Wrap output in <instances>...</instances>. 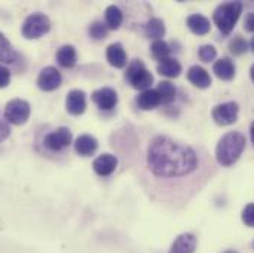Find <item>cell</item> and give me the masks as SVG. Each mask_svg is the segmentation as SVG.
<instances>
[{
	"mask_svg": "<svg viewBox=\"0 0 254 253\" xmlns=\"http://www.w3.org/2000/svg\"><path fill=\"white\" fill-rule=\"evenodd\" d=\"M126 79L134 89L142 90V92L151 89V84L154 83L152 74L140 60H133L127 65Z\"/></svg>",
	"mask_w": 254,
	"mask_h": 253,
	"instance_id": "5b68a950",
	"label": "cell"
},
{
	"mask_svg": "<svg viewBox=\"0 0 254 253\" xmlns=\"http://www.w3.org/2000/svg\"><path fill=\"white\" fill-rule=\"evenodd\" d=\"M136 104L140 110L143 111H149L157 108L158 105H161V98L157 92V89H148L139 93V96L136 98Z\"/></svg>",
	"mask_w": 254,
	"mask_h": 253,
	"instance_id": "2e32d148",
	"label": "cell"
},
{
	"mask_svg": "<svg viewBox=\"0 0 254 253\" xmlns=\"http://www.w3.org/2000/svg\"><path fill=\"white\" fill-rule=\"evenodd\" d=\"M187 77L190 83L198 87V89H207L211 86V77L208 74V71L199 65H192L190 67L188 73H187Z\"/></svg>",
	"mask_w": 254,
	"mask_h": 253,
	"instance_id": "5bb4252c",
	"label": "cell"
},
{
	"mask_svg": "<svg viewBox=\"0 0 254 253\" xmlns=\"http://www.w3.org/2000/svg\"><path fill=\"white\" fill-rule=\"evenodd\" d=\"M145 36L148 39H154V40H163L164 34H166V25L160 18H151L145 27H143Z\"/></svg>",
	"mask_w": 254,
	"mask_h": 253,
	"instance_id": "603a6c76",
	"label": "cell"
},
{
	"mask_svg": "<svg viewBox=\"0 0 254 253\" xmlns=\"http://www.w3.org/2000/svg\"><path fill=\"white\" fill-rule=\"evenodd\" d=\"M57 61L64 68H72L77 64V51L72 45H64L57 52Z\"/></svg>",
	"mask_w": 254,
	"mask_h": 253,
	"instance_id": "44dd1931",
	"label": "cell"
},
{
	"mask_svg": "<svg viewBox=\"0 0 254 253\" xmlns=\"http://www.w3.org/2000/svg\"><path fill=\"white\" fill-rule=\"evenodd\" d=\"M198 57L202 63L208 64L211 61L216 60L217 57V49L213 46V45H202L199 49H198Z\"/></svg>",
	"mask_w": 254,
	"mask_h": 253,
	"instance_id": "f1b7e54d",
	"label": "cell"
},
{
	"mask_svg": "<svg viewBox=\"0 0 254 253\" xmlns=\"http://www.w3.org/2000/svg\"><path fill=\"white\" fill-rule=\"evenodd\" d=\"M238 113H240L238 102L228 101V102L217 104L211 111V117L214 123L219 126H231L238 120Z\"/></svg>",
	"mask_w": 254,
	"mask_h": 253,
	"instance_id": "52a82bcc",
	"label": "cell"
},
{
	"mask_svg": "<svg viewBox=\"0 0 254 253\" xmlns=\"http://www.w3.org/2000/svg\"><path fill=\"white\" fill-rule=\"evenodd\" d=\"M89 36L95 40H102L108 36V27L104 22L96 21L89 27Z\"/></svg>",
	"mask_w": 254,
	"mask_h": 253,
	"instance_id": "83f0119b",
	"label": "cell"
},
{
	"mask_svg": "<svg viewBox=\"0 0 254 253\" xmlns=\"http://www.w3.org/2000/svg\"><path fill=\"white\" fill-rule=\"evenodd\" d=\"M111 147L136 175L142 188L160 201L188 200L205 185L214 168L202 150L133 125L114 130Z\"/></svg>",
	"mask_w": 254,
	"mask_h": 253,
	"instance_id": "6da1fadb",
	"label": "cell"
},
{
	"mask_svg": "<svg viewBox=\"0 0 254 253\" xmlns=\"http://www.w3.org/2000/svg\"><path fill=\"white\" fill-rule=\"evenodd\" d=\"M157 92L161 98V104H164V105H169V104L175 102V99H176V87L173 83H170L167 80H163L158 83Z\"/></svg>",
	"mask_w": 254,
	"mask_h": 253,
	"instance_id": "d4e9b609",
	"label": "cell"
},
{
	"mask_svg": "<svg viewBox=\"0 0 254 253\" xmlns=\"http://www.w3.org/2000/svg\"><path fill=\"white\" fill-rule=\"evenodd\" d=\"M31 114V105L25 99H12L4 107V120L9 125L21 126L27 123Z\"/></svg>",
	"mask_w": 254,
	"mask_h": 253,
	"instance_id": "8992f818",
	"label": "cell"
},
{
	"mask_svg": "<svg viewBox=\"0 0 254 253\" xmlns=\"http://www.w3.org/2000/svg\"><path fill=\"white\" fill-rule=\"evenodd\" d=\"M243 13V3L241 1H226L219 4L213 12V21L217 25L219 31L223 34H231L235 24L238 22Z\"/></svg>",
	"mask_w": 254,
	"mask_h": 253,
	"instance_id": "3957f363",
	"label": "cell"
},
{
	"mask_svg": "<svg viewBox=\"0 0 254 253\" xmlns=\"http://www.w3.org/2000/svg\"><path fill=\"white\" fill-rule=\"evenodd\" d=\"M98 139L92 135H80L75 142H74V148H75V153L78 156H83V157H89L92 156L96 150H98Z\"/></svg>",
	"mask_w": 254,
	"mask_h": 253,
	"instance_id": "9a60e30c",
	"label": "cell"
},
{
	"mask_svg": "<svg viewBox=\"0 0 254 253\" xmlns=\"http://www.w3.org/2000/svg\"><path fill=\"white\" fill-rule=\"evenodd\" d=\"M198 246V239L192 233H182L175 239L169 253H195Z\"/></svg>",
	"mask_w": 254,
	"mask_h": 253,
	"instance_id": "4fadbf2b",
	"label": "cell"
},
{
	"mask_svg": "<svg viewBox=\"0 0 254 253\" xmlns=\"http://www.w3.org/2000/svg\"><path fill=\"white\" fill-rule=\"evenodd\" d=\"M250 79H252V82L254 83V64L252 65V68H250Z\"/></svg>",
	"mask_w": 254,
	"mask_h": 253,
	"instance_id": "e575fe53",
	"label": "cell"
},
{
	"mask_svg": "<svg viewBox=\"0 0 254 253\" xmlns=\"http://www.w3.org/2000/svg\"><path fill=\"white\" fill-rule=\"evenodd\" d=\"M92 101L101 108V110H113L117 102H119V96L117 92L111 87H101L98 90H95L92 93Z\"/></svg>",
	"mask_w": 254,
	"mask_h": 253,
	"instance_id": "8fae6325",
	"label": "cell"
},
{
	"mask_svg": "<svg viewBox=\"0 0 254 253\" xmlns=\"http://www.w3.org/2000/svg\"><path fill=\"white\" fill-rule=\"evenodd\" d=\"M119 166V159L114 154H101L93 160V170L99 176H110Z\"/></svg>",
	"mask_w": 254,
	"mask_h": 253,
	"instance_id": "7c38bea8",
	"label": "cell"
},
{
	"mask_svg": "<svg viewBox=\"0 0 254 253\" xmlns=\"http://www.w3.org/2000/svg\"><path fill=\"white\" fill-rule=\"evenodd\" d=\"M63 83V76L58 68L55 67H45L39 77H37V86L40 90L45 92H52L57 90Z\"/></svg>",
	"mask_w": 254,
	"mask_h": 253,
	"instance_id": "9c48e42d",
	"label": "cell"
},
{
	"mask_svg": "<svg viewBox=\"0 0 254 253\" xmlns=\"http://www.w3.org/2000/svg\"><path fill=\"white\" fill-rule=\"evenodd\" d=\"M241 221L250 227V228H254V203H249L243 212H241Z\"/></svg>",
	"mask_w": 254,
	"mask_h": 253,
	"instance_id": "f546056e",
	"label": "cell"
},
{
	"mask_svg": "<svg viewBox=\"0 0 254 253\" xmlns=\"http://www.w3.org/2000/svg\"><path fill=\"white\" fill-rule=\"evenodd\" d=\"M157 71L158 74L164 76V77H169V79H175V77H179L181 73H182V65L178 60L175 58H166L163 61H160L157 65Z\"/></svg>",
	"mask_w": 254,
	"mask_h": 253,
	"instance_id": "ffe728a7",
	"label": "cell"
},
{
	"mask_svg": "<svg viewBox=\"0 0 254 253\" xmlns=\"http://www.w3.org/2000/svg\"><path fill=\"white\" fill-rule=\"evenodd\" d=\"M253 248H254V243H253Z\"/></svg>",
	"mask_w": 254,
	"mask_h": 253,
	"instance_id": "74e56055",
	"label": "cell"
},
{
	"mask_svg": "<svg viewBox=\"0 0 254 253\" xmlns=\"http://www.w3.org/2000/svg\"><path fill=\"white\" fill-rule=\"evenodd\" d=\"M229 51H231V54L240 57V55H243V54H246V52L249 51V43H247V40H246L244 37L235 36V37L229 42Z\"/></svg>",
	"mask_w": 254,
	"mask_h": 253,
	"instance_id": "4316f807",
	"label": "cell"
},
{
	"mask_svg": "<svg viewBox=\"0 0 254 253\" xmlns=\"http://www.w3.org/2000/svg\"><path fill=\"white\" fill-rule=\"evenodd\" d=\"M172 49L169 46V43L166 40H154L152 45H151V54L155 60L158 61H163L166 58H169Z\"/></svg>",
	"mask_w": 254,
	"mask_h": 253,
	"instance_id": "484cf974",
	"label": "cell"
},
{
	"mask_svg": "<svg viewBox=\"0 0 254 253\" xmlns=\"http://www.w3.org/2000/svg\"><path fill=\"white\" fill-rule=\"evenodd\" d=\"M250 46H252V49H253V51H254V37H253V39H252V42H250Z\"/></svg>",
	"mask_w": 254,
	"mask_h": 253,
	"instance_id": "d590c367",
	"label": "cell"
},
{
	"mask_svg": "<svg viewBox=\"0 0 254 253\" xmlns=\"http://www.w3.org/2000/svg\"><path fill=\"white\" fill-rule=\"evenodd\" d=\"M51 31V19L48 15L42 12H36L28 15L21 27V33L25 39H39Z\"/></svg>",
	"mask_w": 254,
	"mask_h": 253,
	"instance_id": "277c9868",
	"label": "cell"
},
{
	"mask_svg": "<svg viewBox=\"0 0 254 253\" xmlns=\"http://www.w3.org/2000/svg\"><path fill=\"white\" fill-rule=\"evenodd\" d=\"M71 142H72V132L65 126L49 132L43 139L45 147L52 153H61L64 150H66L71 145Z\"/></svg>",
	"mask_w": 254,
	"mask_h": 253,
	"instance_id": "ba28073f",
	"label": "cell"
},
{
	"mask_svg": "<svg viewBox=\"0 0 254 253\" xmlns=\"http://www.w3.org/2000/svg\"><path fill=\"white\" fill-rule=\"evenodd\" d=\"M66 111L71 116H81L86 111L87 102H86V93L80 89H72L68 92L65 99Z\"/></svg>",
	"mask_w": 254,
	"mask_h": 253,
	"instance_id": "30bf717a",
	"label": "cell"
},
{
	"mask_svg": "<svg viewBox=\"0 0 254 253\" xmlns=\"http://www.w3.org/2000/svg\"><path fill=\"white\" fill-rule=\"evenodd\" d=\"M10 135V126L4 119H0V142L7 139Z\"/></svg>",
	"mask_w": 254,
	"mask_h": 253,
	"instance_id": "1f68e13d",
	"label": "cell"
},
{
	"mask_svg": "<svg viewBox=\"0 0 254 253\" xmlns=\"http://www.w3.org/2000/svg\"><path fill=\"white\" fill-rule=\"evenodd\" d=\"M10 77H12L10 70L6 65L0 64V89L6 87L10 83Z\"/></svg>",
	"mask_w": 254,
	"mask_h": 253,
	"instance_id": "4dcf8cb0",
	"label": "cell"
},
{
	"mask_svg": "<svg viewBox=\"0 0 254 253\" xmlns=\"http://www.w3.org/2000/svg\"><path fill=\"white\" fill-rule=\"evenodd\" d=\"M107 61L116 68H125L127 65V54L122 43H113L107 48Z\"/></svg>",
	"mask_w": 254,
	"mask_h": 253,
	"instance_id": "e0dca14e",
	"label": "cell"
},
{
	"mask_svg": "<svg viewBox=\"0 0 254 253\" xmlns=\"http://www.w3.org/2000/svg\"><path fill=\"white\" fill-rule=\"evenodd\" d=\"M235 71H237L235 64L229 58H220L213 64V73L220 80H225V82L232 80L235 77Z\"/></svg>",
	"mask_w": 254,
	"mask_h": 253,
	"instance_id": "d6986e66",
	"label": "cell"
},
{
	"mask_svg": "<svg viewBox=\"0 0 254 253\" xmlns=\"http://www.w3.org/2000/svg\"><path fill=\"white\" fill-rule=\"evenodd\" d=\"M187 25H188V28L195 36H205L210 31V28H211L210 19L205 18L201 13H192V15H190L187 18Z\"/></svg>",
	"mask_w": 254,
	"mask_h": 253,
	"instance_id": "ac0fdd59",
	"label": "cell"
},
{
	"mask_svg": "<svg viewBox=\"0 0 254 253\" xmlns=\"http://www.w3.org/2000/svg\"><path fill=\"white\" fill-rule=\"evenodd\" d=\"M246 145H247V139L241 132L234 130L225 133L216 145V162L222 168L234 166L240 160L241 154L244 153Z\"/></svg>",
	"mask_w": 254,
	"mask_h": 253,
	"instance_id": "7a4b0ae2",
	"label": "cell"
},
{
	"mask_svg": "<svg viewBox=\"0 0 254 253\" xmlns=\"http://www.w3.org/2000/svg\"><path fill=\"white\" fill-rule=\"evenodd\" d=\"M123 19L125 15L119 6L111 4L105 9V25L108 27V30H119L123 24Z\"/></svg>",
	"mask_w": 254,
	"mask_h": 253,
	"instance_id": "7402d4cb",
	"label": "cell"
},
{
	"mask_svg": "<svg viewBox=\"0 0 254 253\" xmlns=\"http://www.w3.org/2000/svg\"><path fill=\"white\" fill-rule=\"evenodd\" d=\"M250 136H252V142L254 144V122L252 123V126H250Z\"/></svg>",
	"mask_w": 254,
	"mask_h": 253,
	"instance_id": "836d02e7",
	"label": "cell"
},
{
	"mask_svg": "<svg viewBox=\"0 0 254 253\" xmlns=\"http://www.w3.org/2000/svg\"><path fill=\"white\" fill-rule=\"evenodd\" d=\"M18 60V54L10 45V42L6 39V36L0 31V63L1 64H15Z\"/></svg>",
	"mask_w": 254,
	"mask_h": 253,
	"instance_id": "cb8c5ba5",
	"label": "cell"
},
{
	"mask_svg": "<svg viewBox=\"0 0 254 253\" xmlns=\"http://www.w3.org/2000/svg\"><path fill=\"white\" fill-rule=\"evenodd\" d=\"M244 28L250 33H254V12L247 13L246 19H244Z\"/></svg>",
	"mask_w": 254,
	"mask_h": 253,
	"instance_id": "d6a6232c",
	"label": "cell"
},
{
	"mask_svg": "<svg viewBox=\"0 0 254 253\" xmlns=\"http://www.w3.org/2000/svg\"><path fill=\"white\" fill-rule=\"evenodd\" d=\"M225 253H238V252H234V251H228V252H225Z\"/></svg>",
	"mask_w": 254,
	"mask_h": 253,
	"instance_id": "8d00e7d4",
	"label": "cell"
}]
</instances>
